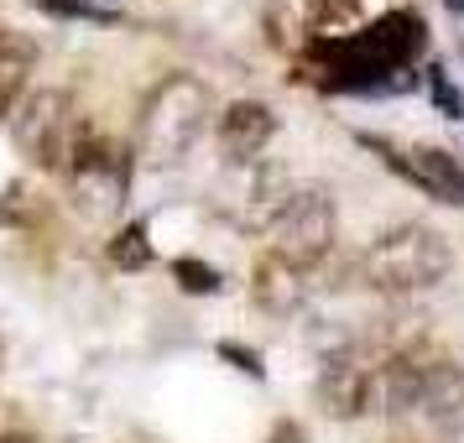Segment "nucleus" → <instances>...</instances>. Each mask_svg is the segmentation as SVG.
Returning <instances> with one entry per match:
<instances>
[{"instance_id": "nucleus-3", "label": "nucleus", "mask_w": 464, "mask_h": 443, "mask_svg": "<svg viewBox=\"0 0 464 443\" xmlns=\"http://www.w3.org/2000/svg\"><path fill=\"white\" fill-rule=\"evenodd\" d=\"M5 126H11L16 151L32 168H47V172H63L73 162L79 141H84V126H79L73 100H68L63 89H32Z\"/></svg>"}, {"instance_id": "nucleus-7", "label": "nucleus", "mask_w": 464, "mask_h": 443, "mask_svg": "<svg viewBox=\"0 0 464 443\" xmlns=\"http://www.w3.org/2000/svg\"><path fill=\"white\" fill-rule=\"evenodd\" d=\"M371 151H381V162L407 178L412 188H422L428 198H439V204H454L464 209V162L454 151L443 147H397V141H381V136H360Z\"/></svg>"}, {"instance_id": "nucleus-17", "label": "nucleus", "mask_w": 464, "mask_h": 443, "mask_svg": "<svg viewBox=\"0 0 464 443\" xmlns=\"http://www.w3.org/2000/svg\"><path fill=\"white\" fill-rule=\"evenodd\" d=\"M443 5H449V11H454V16H464V0H443Z\"/></svg>"}, {"instance_id": "nucleus-6", "label": "nucleus", "mask_w": 464, "mask_h": 443, "mask_svg": "<svg viewBox=\"0 0 464 443\" xmlns=\"http://www.w3.org/2000/svg\"><path fill=\"white\" fill-rule=\"evenodd\" d=\"M63 172H68V188H73V204H79L89 219L121 214L126 183H130V162H126V151L115 147V141L84 130V141H79V151H73V162H68Z\"/></svg>"}, {"instance_id": "nucleus-9", "label": "nucleus", "mask_w": 464, "mask_h": 443, "mask_svg": "<svg viewBox=\"0 0 464 443\" xmlns=\"http://www.w3.org/2000/svg\"><path fill=\"white\" fill-rule=\"evenodd\" d=\"M418 412L439 428L443 438H464V365H454V360H422Z\"/></svg>"}, {"instance_id": "nucleus-10", "label": "nucleus", "mask_w": 464, "mask_h": 443, "mask_svg": "<svg viewBox=\"0 0 464 443\" xmlns=\"http://www.w3.org/2000/svg\"><path fill=\"white\" fill-rule=\"evenodd\" d=\"M214 136H219V151H225L230 162H256V157L266 151V141L276 136V115H272V105H261V100H235V105L219 110Z\"/></svg>"}, {"instance_id": "nucleus-14", "label": "nucleus", "mask_w": 464, "mask_h": 443, "mask_svg": "<svg viewBox=\"0 0 464 443\" xmlns=\"http://www.w3.org/2000/svg\"><path fill=\"white\" fill-rule=\"evenodd\" d=\"M172 276H178V287L193 293V297H214V293H219V272H214L209 261L183 255V261H172Z\"/></svg>"}, {"instance_id": "nucleus-1", "label": "nucleus", "mask_w": 464, "mask_h": 443, "mask_svg": "<svg viewBox=\"0 0 464 443\" xmlns=\"http://www.w3.org/2000/svg\"><path fill=\"white\" fill-rule=\"evenodd\" d=\"M209 110H214V94L204 79L193 73H172L147 94V105L136 115V162L147 168H178L188 147L204 136L209 126Z\"/></svg>"}, {"instance_id": "nucleus-4", "label": "nucleus", "mask_w": 464, "mask_h": 443, "mask_svg": "<svg viewBox=\"0 0 464 443\" xmlns=\"http://www.w3.org/2000/svg\"><path fill=\"white\" fill-rule=\"evenodd\" d=\"M272 255L293 261V266H318L324 255L334 251L339 240V209H334V193L329 188H293L276 198L272 209Z\"/></svg>"}, {"instance_id": "nucleus-12", "label": "nucleus", "mask_w": 464, "mask_h": 443, "mask_svg": "<svg viewBox=\"0 0 464 443\" xmlns=\"http://www.w3.org/2000/svg\"><path fill=\"white\" fill-rule=\"evenodd\" d=\"M32 68H37V47L22 32H0V120H11L16 105L32 94Z\"/></svg>"}, {"instance_id": "nucleus-18", "label": "nucleus", "mask_w": 464, "mask_h": 443, "mask_svg": "<svg viewBox=\"0 0 464 443\" xmlns=\"http://www.w3.org/2000/svg\"><path fill=\"white\" fill-rule=\"evenodd\" d=\"M272 443H297V438H293V433H287V438H272Z\"/></svg>"}, {"instance_id": "nucleus-8", "label": "nucleus", "mask_w": 464, "mask_h": 443, "mask_svg": "<svg viewBox=\"0 0 464 443\" xmlns=\"http://www.w3.org/2000/svg\"><path fill=\"white\" fill-rule=\"evenodd\" d=\"M376 365L381 360H365L355 350H334V355L318 365V386L314 397L329 418H360L371 412V397H376Z\"/></svg>"}, {"instance_id": "nucleus-15", "label": "nucleus", "mask_w": 464, "mask_h": 443, "mask_svg": "<svg viewBox=\"0 0 464 443\" xmlns=\"http://www.w3.org/2000/svg\"><path fill=\"white\" fill-rule=\"evenodd\" d=\"M428 84H433V100H439L443 115H449V120H459V115H464V100H459V89L449 84V73H443V68H428Z\"/></svg>"}, {"instance_id": "nucleus-2", "label": "nucleus", "mask_w": 464, "mask_h": 443, "mask_svg": "<svg viewBox=\"0 0 464 443\" xmlns=\"http://www.w3.org/2000/svg\"><path fill=\"white\" fill-rule=\"evenodd\" d=\"M449 272H454V251L428 225H401V230L381 235L376 246L360 255V282L386 297L433 293Z\"/></svg>"}, {"instance_id": "nucleus-11", "label": "nucleus", "mask_w": 464, "mask_h": 443, "mask_svg": "<svg viewBox=\"0 0 464 443\" xmlns=\"http://www.w3.org/2000/svg\"><path fill=\"white\" fill-rule=\"evenodd\" d=\"M251 297L266 308V313L287 318V313H297V308L308 303V272L266 251L261 261H256V272H251Z\"/></svg>"}, {"instance_id": "nucleus-16", "label": "nucleus", "mask_w": 464, "mask_h": 443, "mask_svg": "<svg viewBox=\"0 0 464 443\" xmlns=\"http://www.w3.org/2000/svg\"><path fill=\"white\" fill-rule=\"evenodd\" d=\"M219 355H230L240 371H251V376H261V360H256V350H240V344H219Z\"/></svg>"}, {"instance_id": "nucleus-5", "label": "nucleus", "mask_w": 464, "mask_h": 443, "mask_svg": "<svg viewBox=\"0 0 464 443\" xmlns=\"http://www.w3.org/2000/svg\"><path fill=\"white\" fill-rule=\"evenodd\" d=\"M261 26L282 53H324L360 32L355 0H266Z\"/></svg>"}, {"instance_id": "nucleus-13", "label": "nucleus", "mask_w": 464, "mask_h": 443, "mask_svg": "<svg viewBox=\"0 0 464 443\" xmlns=\"http://www.w3.org/2000/svg\"><path fill=\"white\" fill-rule=\"evenodd\" d=\"M110 261H115V266H126V272H141V266L151 261L147 225H141V219H130V225L115 230V240H110Z\"/></svg>"}]
</instances>
